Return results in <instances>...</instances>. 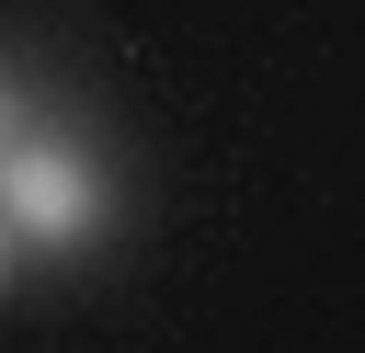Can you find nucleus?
<instances>
[{"label": "nucleus", "instance_id": "1", "mask_svg": "<svg viewBox=\"0 0 365 353\" xmlns=\"http://www.w3.org/2000/svg\"><path fill=\"white\" fill-rule=\"evenodd\" d=\"M0 216H11L23 239H46V251H80V239L103 228V182H91L80 148L23 137V148H0Z\"/></svg>", "mask_w": 365, "mask_h": 353}, {"label": "nucleus", "instance_id": "2", "mask_svg": "<svg viewBox=\"0 0 365 353\" xmlns=\"http://www.w3.org/2000/svg\"><path fill=\"white\" fill-rule=\"evenodd\" d=\"M0 285H11V216H0Z\"/></svg>", "mask_w": 365, "mask_h": 353}]
</instances>
